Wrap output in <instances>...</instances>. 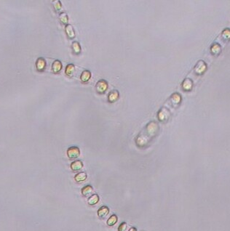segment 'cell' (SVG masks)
Returning <instances> with one entry per match:
<instances>
[{
	"instance_id": "1",
	"label": "cell",
	"mask_w": 230,
	"mask_h": 231,
	"mask_svg": "<svg viewBox=\"0 0 230 231\" xmlns=\"http://www.w3.org/2000/svg\"><path fill=\"white\" fill-rule=\"evenodd\" d=\"M159 125L157 122L151 121L144 128L135 139L136 145L140 148L148 145L159 132Z\"/></svg>"
},
{
	"instance_id": "8",
	"label": "cell",
	"mask_w": 230,
	"mask_h": 231,
	"mask_svg": "<svg viewBox=\"0 0 230 231\" xmlns=\"http://www.w3.org/2000/svg\"><path fill=\"white\" fill-rule=\"evenodd\" d=\"M65 31L66 33L67 36H68L69 39H74V38L75 37V32H74V28L72 27L71 25L67 24L66 26Z\"/></svg>"
},
{
	"instance_id": "12",
	"label": "cell",
	"mask_w": 230,
	"mask_h": 231,
	"mask_svg": "<svg viewBox=\"0 0 230 231\" xmlns=\"http://www.w3.org/2000/svg\"><path fill=\"white\" fill-rule=\"evenodd\" d=\"M83 167V164L81 161H76L71 163V169L73 171H79Z\"/></svg>"
},
{
	"instance_id": "24",
	"label": "cell",
	"mask_w": 230,
	"mask_h": 231,
	"mask_svg": "<svg viewBox=\"0 0 230 231\" xmlns=\"http://www.w3.org/2000/svg\"><path fill=\"white\" fill-rule=\"evenodd\" d=\"M129 231H137V230L135 228H131L129 230Z\"/></svg>"
},
{
	"instance_id": "7",
	"label": "cell",
	"mask_w": 230,
	"mask_h": 231,
	"mask_svg": "<svg viewBox=\"0 0 230 231\" xmlns=\"http://www.w3.org/2000/svg\"><path fill=\"white\" fill-rule=\"evenodd\" d=\"M93 188L92 186L87 185L84 186L82 189V194L83 196L87 198L90 197L91 196H93Z\"/></svg>"
},
{
	"instance_id": "11",
	"label": "cell",
	"mask_w": 230,
	"mask_h": 231,
	"mask_svg": "<svg viewBox=\"0 0 230 231\" xmlns=\"http://www.w3.org/2000/svg\"><path fill=\"white\" fill-rule=\"evenodd\" d=\"M90 77H91V73L90 71L85 70V71H82V73L81 74V76H80V80L82 81V82L85 83L90 80Z\"/></svg>"
},
{
	"instance_id": "5",
	"label": "cell",
	"mask_w": 230,
	"mask_h": 231,
	"mask_svg": "<svg viewBox=\"0 0 230 231\" xmlns=\"http://www.w3.org/2000/svg\"><path fill=\"white\" fill-rule=\"evenodd\" d=\"M109 213V209L106 206H101L98 210V216L100 219H105Z\"/></svg>"
},
{
	"instance_id": "14",
	"label": "cell",
	"mask_w": 230,
	"mask_h": 231,
	"mask_svg": "<svg viewBox=\"0 0 230 231\" xmlns=\"http://www.w3.org/2000/svg\"><path fill=\"white\" fill-rule=\"evenodd\" d=\"M74 71H75V66L73 64H68L67 65L66 68L65 70V73L68 76L71 77L73 75H74Z\"/></svg>"
},
{
	"instance_id": "16",
	"label": "cell",
	"mask_w": 230,
	"mask_h": 231,
	"mask_svg": "<svg viewBox=\"0 0 230 231\" xmlns=\"http://www.w3.org/2000/svg\"><path fill=\"white\" fill-rule=\"evenodd\" d=\"M192 87V81L190 79H185L182 83V88L186 91H189Z\"/></svg>"
},
{
	"instance_id": "19",
	"label": "cell",
	"mask_w": 230,
	"mask_h": 231,
	"mask_svg": "<svg viewBox=\"0 0 230 231\" xmlns=\"http://www.w3.org/2000/svg\"><path fill=\"white\" fill-rule=\"evenodd\" d=\"M72 49L74 51V52L75 54H79L81 52V46L80 44H79V42H74L72 43Z\"/></svg>"
},
{
	"instance_id": "23",
	"label": "cell",
	"mask_w": 230,
	"mask_h": 231,
	"mask_svg": "<svg viewBox=\"0 0 230 231\" xmlns=\"http://www.w3.org/2000/svg\"><path fill=\"white\" fill-rule=\"evenodd\" d=\"M127 228H128V225L126 222H122L121 225H119V228H118V231H126Z\"/></svg>"
},
{
	"instance_id": "20",
	"label": "cell",
	"mask_w": 230,
	"mask_h": 231,
	"mask_svg": "<svg viewBox=\"0 0 230 231\" xmlns=\"http://www.w3.org/2000/svg\"><path fill=\"white\" fill-rule=\"evenodd\" d=\"M59 20L63 24H67L68 21V17L66 12H62L59 15Z\"/></svg>"
},
{
	"instance_id": "18",
	"label": "cell",
	"mask_w": 230,
	"mask_h": 231,
	"mask_svg": "<svg viewBox=\"0 0 230 231\" xmlns=\"http://www.w3.org/2000/svg\"><path fill=\"white\" fill-rule=\"evenodd\" d=\"M74 179L77 182H82L87 179V174L84 172H80L75 176Z\"/></svg>"
},
{
	"instance_id": "22",
	"label": "cell",
	"mask_w": 230,
	"mask_h": 231,
	"mask_svg": "<svg viewBox=\"0 0 230 231\" xmlns=\"http://www.w3.org/2000/svg\"><path fill=\"white\" fill-rule=\"evenodd\" d=\"M52 5H53V7L54 9L55 10V11H59L61 9V1H59V0H55V1H53V2H52Z\"/></svg>"
},
{
	"instance_id": "15",
	"label": "cell",
	"mask_w": 230,
	"mask_h": 231,
	"mask_svg": "<svg viewBox=\"0 0 230 231\" xmlns=\"http://www.w3.org/2000/svg\"><path fill=\"white\" fill-rule=\"evenodd\" d=\"M205 67L206 66L205 65L204 62H202V61H200V62H198L197 65L195 66V68H194L195 73H196V74H201V73L203 72L204 71Z\"/></svg>"
},
{
	"instance_id": "13",
	"label": "cell",
	"mask_w": 230,
	"mask_h": 231,
	"mask_svg": "<svg viewBox=\"0 0 230 231\" xmlns=\"http://www.w3.org/2000/svg\"><path fill=\"white\" fill-rule=\"evenodd\" d=\"M52 71H53L55 74H58V72H60L62 68V64H61V61L59 60H55L54 62L52 63Z\"/></svg>"
},
{
	"instance_id": "17",
	"label": "cell",
	"mask_w": 230,
	"mask_h": 231,
	"mask_svg": "<svg viewBox=\"0 0 230 231\" xmlns=\"http://www.w3.org/2000/svg\"><path fill=\"white\" fill-rule=\"evenodd\" d=\"M98 200H99L98 196L97 194H94L89 198L88 200H87V203H88V204L90 205V206H93V205L96 204V203L98 202Z\"/></svg>"
},
{
	"instance_id": "4",
	"label": "cell",
	"mask_w": 230,
	"mask_h": 231,
	"mask_svg": "<svg viewBox=\"0 0 230 231\" xmlns=\"http://www.w3.org/2000/svg\"><path fill=\"white\" fill-rule=\"evenodd\" d=\"M67 155L70 159H75L78 158L80 155V151L79 148L75 146L71 147L67 151Z\"/></svg>"
},
{
	"instance_id": "6",
	"label": "cell",
	"mask_w": 230,
	"mask_h": 231,
	"mask_svg": "<svg viewBox=\"0 0 230 231\" xmlns=\"http://www.w3.org/2000/svg\"><path fill=\"white\" fill-rule=\"evenodd\" d=\"M181 100V98L180 94H178V93H175L170 97V103H171L172 105L176 107V106H178L180 104Z\"/></svg>"
},
{
	"instance_id": "2",
	"label": "cell",
	"mask_w": 230,
	"mask_h": 231,
	"mask_svg": "<svg viewBox=\"0 0 230 231\" xmlns=\"http://www.w3.org/2000/svg\"><path fill=\"white\" fill-rule=\"evenodd\" d=\"M158 119L161 122H165L168 120L169 117H170V112L167 109H166L165 108H162L158 112Z\"/></svg>"
},
{
	"instance_id": "21",
	"label": "cell",
	"mask_w": 230,
	"mask_h": 231,
	"mask_svg": "<svg viewBox=\"0 0 230 231\" xmlns=\"http://www.w3.org/2000/svg\"><path fill=\"white\" fill-rule=\"evenodd\" d=\"M116 222H117V216H116V215L113 214L107 220V225L109 226H113L116 223Z\"/></svg>"
},
{
	"instance_id": "3",
	"label": "cell",
	"mask_w": 230,
	"mask_h": 231,
	"mask_svg": "<svg viewBox=\"0 0 230 231\" xmlns=\"http://www.w3.org/2000/svg\"><path fill=\"white\" fill-rule=\"evenodd\" d=\"M96 91L99 94H103L108 89V83L106 80L101 79L98 81L95 86Z\"/></svg>"
},
{
	"instance_id": "9",
	"label": "cell",
	"mask_w": 230,
	"mask_h": 231,
	"mask_svg": "<svg viewBox=\"0 0 230 231\" xmlns=\"http://www.w3.org/2000/svg\"><path fill=\"white\" fill-rule=\"evenodd\" d=\"M36 66L38 71H43V70L45 68V66H46V62H45V59L42 58H38L36 62Z\"/></svg>"
},
{
	"instance_id": "10",
	"label": "cell",
	"mask_w": 230,
	"mask_h": 231,
	"mask_svg": "<svg viewBox=\"0 0 230 231\" xmlns=\"http://www.w3.org/2000/svg\"><path fill=\"white\" fill-rule=\"evenodd\" d=\"M119 92L117 90H113L109 94V97H108V100L110 103H114V102L116 101L119 98Z\"/></svg>"
}]
</instances>
